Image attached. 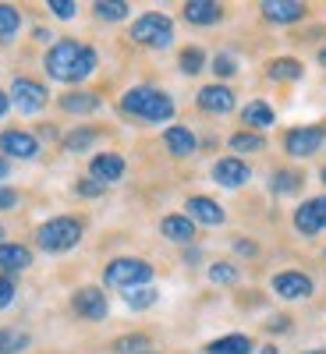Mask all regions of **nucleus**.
Wrapping results in <instances>:
<instances>
[{"label": "nucleus", "instance_id": "9", "mask_svg": "<svg viewBox=\"0 0 326 354\" xmlns=\"http://www.w3.org/2000/svg\"><path fill=\"white\" fill-rule=\"evenodd\" d=\"M0 153H8V156H15V160H33V156L39 153V142L28 135V131L11 128V131L0 135Z\"/></svg>", "mask_w": 326, "mask_h": 354}, {"label": "nucleus", "instance_id": "44", "mask_svg": "<svg viewBox=\"0 0 326 354\" xmlns=\"http://www.w3.org/2000/svg\"><path fill=\"white\" fill-rule=\"evenodd\" d=\"M319 64H323V68H326V46H323V50H319Z\"/></svg>", "mask_w": 326, "mask_h": 354}, {"label": "nucleus", "instance_id": "6", "mask_svg": "<svg viewBox=\"0 0 326 354\" xmlns=\"http://www.w3.org/2000/svg\"><path fill=\"white\" fill-rule=\"evenodd\" d=\"M46 88L39 85V82H33V78H15V85H11V103L21 110V113H39L43 106H46Z\"/></svg>", "mask_w": 326, "mask_h": 354}, {"label": "nucleus", "instance_id": "43", "mask_svg": "<svg viewBox=\"0 0 326 354\" xmlns=\"http://www.w3.org/2000/svg\"><path fill=\"white\" fill-rule=\"evenodd\" d=\"M8 174H11V167H8V160H4V156H0V181H4Z\"/></svg>", "mask_w": 326, "mask_h": 354}, {"label": "nucleus", "instance_id": "12", "mask_svg": "<svg viewBox=\"0 0 326 354\" xmlns=\"http://www.w3.org/2000/svg\"><path fill=\"white\" fill-rule=\"evenodd\" d=\"M294 227H298L302 234H319L326 227V198H309L305 205H298Z\"/></svg>", "mask_w": 326, "mask_h": 354}, {"label": "nucleus", "instance_id": "46", "mask_svg": "<svg viewBox=\"0 0 326 354\" xmlns=\"http://www.w3.org/2000/svg\"><path fill=\"white\" fill-rule=\"evenodd\" d=\"M305 354H326V351H305Z\"/></svg>", "mask_w": 326, "mask_h": 354}, {"label": "nucleus", "instance_id": "7", "mask_svg": "<svg viewBox=\"0 0 326 354\" xmlns=\"http://www.w3.org/2000/svg\"><path fill=\"white\" fill-rule=\"evenodd\" d=\"M323 142H326V128H291L287 138H284V149L291 156H312L316 149H323Z\"/></svg>", "mask_w": 326, "mask_h": 354}, {"label": "nucleus", "instance_id": "34", "mask_svg": "<svg viewBox=\"0 0 326 354\" xmlns=\"http://www.w3.org/2000/svg\"><path fill=\"white\" fill-rule=\"evenodd\" d=\"M142 347H150V337H142V333H132V337H121L114 344L117 354H145Z\"/></svg>", "mask_w": 326, "mask_h": 354}, {"label": "nucleus", "instance_id": "14", "mask_svg": "<svg viewBox=\"0 0 326 354\" xmlns=\"http://www.w3.org/2000/svg\"><path fill=\"white\" fill-rule=\"evenodd\" d=\"M195 103L206 113H227V110H234V93L227 85H206V88H199Z\"/></svg>", "mask_w": 326, "mask_h": 354}, {"label": "nucleus", "instance_id": "13", "mask_svg": "<svg viewBox=\"0 0 326 354\" xmlns=\"http://www.w3.org/2000/svg\"><path fill=\"white\" fill-rule=\"evenodd\" d=\"M89 177L100 185H114V181H121L125 177V160L117 156V153H100L93 163H89Z\"/></svg>", "mask_w": 326, "mask_h": 354}, {"label": "nucleus", "instance_id": "8", "mask_svg": "<svg viewBox=\"0 0 326 354\" xmlns=\"http://www.w3.org/2000/svg\"><path fill=\"white\" fill-rule=\"evenodd\" d=\"M248 177H252V170H248V163H242L238 156H224V160H217V167H213V181L224 185V188H242V185H248Z\"/></svg>", "mask_w": 326, "mask_h": 354}, {"label": "nucleus", "instance_id": "32", "mask_svg": "<svg viewBox=\"0 0 326 354\" xmlns=\"http://www.w3.org/2000/svg\"><path fill=\"white\" fill-rule=\"evenodd\" d=\"M96 15L103 21H121V18H128V4H125V0H100Z\"/></svg>", "mask_w": 326, "mask_h": 354}, {"label": "nucleus", "instance_id": "16", "mask_svg": "<svg viewBox=\"0 0 326 354\" xmlns=\"http://www.w3.org/2000/svg\"><path fill=\"white\" fill-rule=\"evenodd\" d=\"M160 230H163V238H167V241H177V245H188V241H195V223H192L188 216H181V213L163 216Z\"/></svg>", "mask_w": 326, "mask_h": 354}, {"label": "nucleus", "instance_id": "22", "mask_svg": "<svg viewBox=\"0 0 326 354\" xmlns=\"http://www.w3.org/2000/svg\"><path fill=\"white\" fill-rule=\"evenodd\" d=\"M206 354H252V340L242 337V333H230V337L206 344Z\"/></svg>", "mask_w": 326, "mask_h": 354}, {"label": "nucleus", "instance_id": "1", "mask_svg": "<svg viewBox=\"0 0 326 354\" xmlns=\"http://www.w3.org/2000/svg\"><path fill=\"white\" fill-rule=\"evenodd\" d=\"M100 57L93 46H82L75 39H61L53 43L50 53H46V75L57 78V82H82L96 71Z\"/></svg>", "mask_w": 326, "mask_h": 354}, {"label": "nucleus", "instance_id": "10", "mask_svg": "<svg viewBox=\"0 0 326 354\" xmlns=\"http://www.w3.org/2000/svg\"><path fill=\"white\" fill-rule=\"evenodd\" d=\"M273 290L280 294V298H287V301H302V298H309V294H312V280L305 273L287 270V273H277L273 277Z\"/></svg>", "mask_w": 326, "mask_h": 354}, {"label": "nucleus", "instance_id": "28", "mask_svg": "<svg viewBox=\"0 0 326 354\" xmlns=\"http://www.w3.org/2000/svg\"><path fill=\"white\" fill-rule=\"evenodd\" d=\"M93 142H96V131H93V128H75V131L64 138V149H68V153H85Z\"/></svg>", "mask_w": 326, "mask_h": 354}, {"label": "nucleus", "instance_id": "21", "mask_svg": "<svg viewBox=\"0 0 326 354\" xmlns=\"http://www.w3.org/2000/svg\"><path fill=\"white\" fill-rule=\"evenodd\" d=\"M242 121H245V128L262 131V128H270L277 117H273V106H266L262 100H255V103H248V106L242 110Z\"/></svg>", "mask_w": 326, "mask_h": 354}, {"label": "nucleus", "instance_id": "2", "mask_svg": "<svg viewBox=\"0 0 326 354\" xmlns=\"http://www.w3.org/2000/svg\"><path fill=\"white\" fill-rule=\"evenodd\" d=\"M121 110L138 117V121H145V124H160V121H170L174 117V100L167 93H160V88H153V85H135V88L125 93Z\"/></svg>", "mask_w": 326, "mask_h": 354}, {"label": "nucleus", "instance_id": "27", "mask_svg": "<svg viewBox=\"0 0 326 354\" xmlns=\"http://www.w3.org/2000/svg\"><path fill=\"white\" fill-rule=\"evenodd\" d=\"M230 149H238V153H259V149H266V142L255 131H238V135H230Z\"/></svg>", "mask_w": 326, "mask_h": 354}, {"label": "nucleus", "instance_id": "41", "mask_svg": "<svg viewBox=\"0 0 326 354\" xmlns=\"http://www.w3.org/2000/svg\"><path fill=\"white\" fill-rule=\"evenodd\" d=\"M8 106H11V96H8V93H0V117L8 113Z\"/></svg>", "mask_w": 326, "mask_h": 354}, {"label": "nucleus", "instance_id": "23", "mask_svg": "<svg viewBox=\"0 0 326 354\" xmlns=\"http://www.w3.org/2000/svg\"><path fill=\"white\" fill-rule=\"evenodd\" d=\"M302 75H305V68L294 61V57H277L270 64V78H277V82H298Z\"/></svg>", "mask_w": 326, "mask_h": 354}, {"label": "nucleus", "instance_id": "47", "mask_svg": "<svg viewBox=\"0 0 326 354\" xmlns=\"http://www.w3.org/2000/svg\"><path fill=\"white\" fill-rule=\"evenodd\" d=\"M0 238H4V227H0Z\"/></svg>", "mask_w": 326, "mask_h": 354}, {"label": "nucleus", "instance_id": "45", "mask_svg": "<svg viewBox=\"0 0 326 354\" xmlns=\"http://www.w3.org/2000/svg\"><path fill=\"white\" fill-rule=\"evenodd\" d=\"M319 177H323V185H326V167H323V174H319Z\"/></svg>", "mask_w": 326, "mask_h": 354}, {"label": "nucleus", "instance_id": "29", "mask_svg": "<svg viewBox=\"0 0 326 354\" xmlns=\"http://www.w3.org/2000/svg\"><path fill=\"white\" fill-rule=\"evenodd\" d=\"M177 64H181V71H185V75H199V71L206 68V53H202L199 46H188V50H181Z\"/></svg>", "mask_w": 326, "mask_h": 354}, {"label": "nucleus", "instance_id": "18", "mask_svg": "<svg viewBox=\"0 0 326 354\" xmlns=\"http://www.w3.org/2000/svg\"><path fill=\"white\" fill-rule=\"evenodd\" d=\"M220 15H224V8L213 4V0H188L185 4V18L192 25H213V21H220Z\"/></svg>", "mask_w": 326, "mask_h": 354}, {"label": "nucleus", "instance_id": "15", "mask_svg": "<svg viewBox=\"0 0 326 354\" xmlns=\"http://www.w3.org/2000/svg\"><path fill=\"white\" fill-rule=\"evenodd\" d=\"M188 220L195 223H210V227H217V223H224V209L213 202V198H206V195H195V198H188Z\"/></svg>", "mask_w": 326, "mask_h": 354}, {"label": "nucleus", "instance_id": "38", "mask_svg": "<svg viewBox=\"0 0 326 354\" xmlns=\"http://www.w3.org/2000/svg\"><path fill=\"white\" fill-rule=\"evenodd\" d=\"M15 205H18V192L0 188V209H15Z\"/></svg>", "mask_w": 326, "mask_h": 354}, {"label": "nucleus", "instance_id": "31", "mask_svg": "<svg viewBox=\"0 0 326 354\" xmlns=\"http://www.w3.org/2000/svg\"><path fill=\"white\" fill-rule=\"evenodd\" d=\"M125 301H128V308H150V305H156V290L153 287H132V290H125Z\"/></svg>", "mask_w": 326, "mask_h": 354}, {"label": "nucleus", "instance_id": "26", "mask_svg": "<svg viewBox=\"0 0 326 354\" xmlns=\"http://www.w3.org/2000/svg\"><path fill=\"white\" fill-rule=\"evenodd\" d=\"M28 347L25 330H0V354H21Z\"/></svg>", "mask_w": 326, "mask_h": 354}, {"label": "nucleus", "instance_id": "33", "mask_svg": "<svg viewBox=\"0 0 326 354\" xmlns=\"http://www.w3.org/2000/svg\"><path fill=\"white\" fill-rule=\"evenodd\" d=\"M210 280L213 283H238V266L234 262H213L210 266Z\"/></svg>", "mask_w": 326, "mask_h": 354}, {"label": "nucleus", "instance_id": "3", "mask_svg": "<svg viewBox=\"0 0 326 354\" xmlns=\"http://www.w3.org/2000/svg\"><path fill=\"white\" fill-rule=\"evenodd\" d=\"M82 241V223L75 216H53L36 230V245L43 252H68Z\"/></svg>", "mask_w": 326, "mask_h": 354}, {"label": "nucleus", "instance_id": "42", "mask_svg": "<svg viewBox=\"0 0 326 354\" xmlns=\"http://www.w3.org/2000/svg\"><path fill=\"white\" fill-rule=\"evenodd\" d=\"M270 326H273V330H287V319H284V315H277V319L270 322Z\"/></svg>", "mask_w": 326, "mask_h": 354}, {"label": "nucleus", "instance_id": "17", "mask_svg": "<svg viewBox=\"0 0 326 354\" xmlns=\"http://www.w3.org/2000/svg\"><path fill=\"white\" fill-rule=\"evenodd\" d=\"M262 15L270 18V21H298L305 15V4H298V0H266V4H259Z\"/></svg>", "mask_w": 326, "mask_h": 354}, {"label": "nucleus", "instance_id": "39", "mask_svg": "<svg viewBox=\"0 0 326 354\" xmlns=\"http://www.w3.org/2000/svg\"><path fill=\"white\" fill-rule=\"evenodd\" d=\"M100 192H103V185L93 181V177H89V181H78V195H100Z\"/></svg>", "mask_w": 326, "mask_h": 354}, {"label": "nucleus", "instance_id": "36", "mask_svg": "<svg viewBox=\"0 0 326 354\" xmlns=\"http://www.w3.org/2000/svg\"><path fill=\"white\" fill-rule=\"evenodd\" d=\"M57 18H75V11H78V4H75V0H50V4H46Z\"/></svg>", "mask_w": 326, "mask_h": 354}, {"label": "nucleus", "instance_id": "11", "mask_svg": "<svg viewBox=\"0 0 326 354\" xmlns=\"http://www.w3.org/2000/svg\"><path fill=\"white\" fill-rule=\"evenodd\" d=\"M75 312L89 322H100L107 319V298H103V290L100 287H82L75 294Z\"/></svg>", "mask_w": 326, "mask_h": 354}, {"label": "nucleus", "instance_id": "40", "mask_svg": "<svg viewBox=\"0 0 326 354\" xmlns=\"http://www.w3.org/2000/svg\"><path fill=\"white\" fill-rule=\"evenodd\" d=\"M234 248H238L242 255H255V245H252V241H238V245H234Z\"/></svg>", "mask_w": 326, "mask_h": 354}, {"label": "nucleus", "instance_id": "4", "mask_svg": "<svg viewBox=\"0 0 326 354\" xmlns=\"http://www.w3.org/2000/svg\"><path fill=\"white\" fill-rule=\"evenodd\" d=\"M103 280H107L110 287H117L121 294L132 290V287H150V280H153V266H150V262H142V259H114V262L107 266Z\"/></svg>", "mask_w": 326, "mask_h": 354}, {"label": "nucleus", "instance_id": "5", "mask_svg": "<svg viewBox=\"0 0 326 354\" xmlns=\"http://www.w3.org/2000/svg\"><path fill=\"white\" fill-rule=\"evenodd\" d=\"M132 39L142 43V46L163 50V46H170V39H174V21H170L167 15H160V11H150V15H142V18L132 25Z\"/></svg>", "mask_w": 326, "mask_h": 354}, {"label": "nucleus", "instance_id": "24", "mask_svg": "<svg viewBox=\"0 0 326 354\" xmlns=\"http://www.w3.org/2000/svg\"><path fill=\"white\" fill-rule=\"evenodd\" d=\"M61 106L68 113H93L100 106V96L96 93H68V96H61Z\"/></svg>", "mask_w": 326, "mask_h": 354}, {"label": "nucleus", "instance_id": "25", "mask_svg": "<svg viewBox=\"0 0 326 354\" xmlns=\"http://www.w3.org/2000/svg\"><path fill=\"white\" fill-rule=\"evenodd\" d=\"M18 25H21V15H18V8H11V4H0V43L15 39Z\"/></svg>", "mask_w": 326, "mask_h": 354}, {"label": "nucleus", "instance_id": "37", "mask_svg": "<svg viewBox=\"0 0 326 354\" xmlns=\"http://www.w3.org/2000/svg\"><path fill=\"white\" fill-rule=\"evenodd\" d=\"M15 290H18V287H15L11 277H0V308H8V305L15 301Z\"/></svg>", "mask_w": 326, "mask_h": 354}, {"label": "nucleus", "instance_id": "30", "mask_svg": "<svg viewBox=\"0 0 326 354\" xmlns=\"http://www.w3.org/2000/svg\"><path fill=\"white\" fill-rule=\"evenodd\" d=\"M302 188V174H291V170H277L273 174V192L277 195H294Z\"/></svg>", "mask_w": 326, "mask_h": 354}, {"label": "nucleus", "instance_id": "19", "mask_svg": "<svg viewBox=\"0 0 326 354\" xmlns=\"http://www.w3.org/2000/svg\"><path fill=\"white\" fill-rule=\"evenodd\" d=\"M28 262H33V252H28L25 245H8V241H0V270L18 273V270H28Z\"/></svg>", "mask_w": 326, "mask_h": 354}, {"label": "nucleus", "instance_id": "35", "mask_svg": "<svg viewBox=\"0 0 326 354\" xmlns=\"http://www.w3.org/2000/svg\"><path fill=\"white\" fill-rule=\"evenodd\" d=\"M213 71H217L220 78H227V75L238 71V64H234V57H230V53H220V57H213Z\"/></svg>", "mask_w": 326, "mask_h": 354}, {"label": "nucleus", "instance_id": "20", "mask_svg": "<svg viewBox=\"0 0 326 354\" xmlns=\"http://www.w3.org/2000/svg\"><path fill=\"white\" fill-rule=\"evenodd\" d=\"M163 142H167V149H170L174 156H192V153L199 149V142H195V135H192L188 128H181V124H174V128H167Z\"/></svg>", "mask_w": 326, "mask_h": 354}]
</instances>
